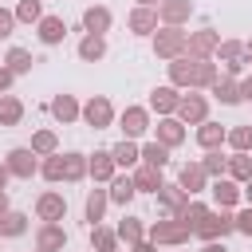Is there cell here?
Returning <instances> with one entry per match:
<instances>
[{
  "label": "cell",
  "mask_w": 252,
  "mask_h": 252,
  "mask_svg": "<svg viewBox=\"0 0 252 252\" xmlns=\"http://www.w3.org/2000/svg\"><path fill=\"white\" fill-rule=\"evenodd\" d=\"M189 236H193V232H189L177 217H161V220H154V224H150V232H146V240H150V244H158V248H181Z\"/></svg>",
  "instance_id": "1"
},
{
  "label": "cell",
  "mask_w": 252,
  "mask_h": 252,
  "mask_svg": "<svg viewBox=\"0 0 252 252\" xmlns=\"http://www.w3.org/2000/svg\"><path fill=\"white\" fill-rule=\"evenodd\" d=\"M228 232H236V220L228 209H209L201 217V224L193 228V236H201V240H224Z\"/></svg>",
  "instance_id": "2"
},
{
  "label": "cell",
  "mask_w": 252,
  "mask_h": 252,
  "mask_svg": "<svg viewBox=\"0 0 252 252\" xmlns=\"http://www.w3.org/2000/svg\"><path fill=\"white\" fill-rule=\"evenodd\" d=\"M185 39H189V32H181V28H158L154 32V55L158 59H177V55H185Z\"/></svg>",
  "instance_id": "3"
},
{
  "label": "cell",
  "mask_w": 252,
  "mask_h": 252,
  "mask_svg": "<svg viewBox=\"0 0 252 252\" xmlns=\"http://www.w3.org/2000/svg\"><path fill=\"white\" fill-rule=\"evenodd\" d=\"M79 118H83L87 126H94V130H106V126L114 122V106H110V98H106V94H94V98H87V102H83Z\"/></svg>",
  "instance_id": "4"
},
{
  "label": "cell",
  "mask_w": 252,
  "mask_h": 252,
  "mask_svg": "<svg viewBox=\"0 0 252 252\" xmlns=\"http://www.w3.org/2000/svg\"><path fill=\"white\" fill-rule=\"evenodd\" d=\"M185 126H201L205 118H209V98L205 94H197V91H189V94H181V102H177V110H173Z\"/></svg>",
  "instance_id": "5"
},
{
  "label": "cell",
  "mask_w": 252,
  "mask_h": 252,
  "mask_svg": "<svg viewBox=\"0 0 252 252\" xmlns=\"http://www.w3.org/2000/svg\"><path fill=\"white\" fill-rule=\"evenodd\" d=\"M4 165H8V173H12V177H20V181H32V177L39 173V161H35V154H32L28 146H16V150H8Z\"/></svg>",
  "instance_id": "6"
},
{
  "label": "cell",
  "mask_w": 252,
  "mask_h": 252,
  "mask_svg": "<svg viewBox=\"0 0 252 252\" xmlns=\"http://www.w3.org/2000/svg\"><path fill=\"white\" fill-rule=\"evenodd\" d=\"M217 47H220V35H217L213 28L189 32V39H185V55H193V59H213Z\"/></svg>",
  "instance_id": "7"
},
{
  "label": "cell",
  "mask_w": 252,
  "mask_h": 252,
  "mask_svg": "<svg viewBox=\"0 0 252 252\" xmlns=\"http://www.w3.org/2000/svg\"><path fill=\"white\" fill-rule=\"evenodd\" d=\"M154 142H161V146L177 150V146L185 142V122H181L177 114H165V118H158V126H154Z\"/></svg>",
  "instance_id": "8"
},
{
  "label": "cell",
  "mask_w": 252,
  "mask_h": 252,
  "mask_svg": "<svg viewBox=\"0 0 252 252\" xmlns=\"http://www.w3.org/2000/svg\"><path fill=\"white\" fill-rule=\"evenodd\" d=\"M217 55H220V63H224V75H232V79H236L240 67H248V51H244L240 39H220Z\"/></svg>",
  "instance_id": "9"
},
{
  "label": "cell",
  "mask_w": 252,
  "mask_h": 252,
  "mask_svg": "<svg viewBox=\"0 0 252 252\" xmlns=\"http://www.w3.org/2000/svg\"><path fill=\"white\" fill-rule=\"evenodd\" d=\"M193 75H197V59H193V55H177V59H169V87H177V91H193Z\"/></svg>",
  "instance_id": "10"
},
{
  "label": "cell",
  "mask_w": 252,
  "mask_h": 252,
  "mask_svg": "<svg viewBox=\"0 0 252 252\" xmlns=\"http://www.w3.org/2000/svg\"><path fill=\"white\" fill-rule=\"evenodd\" d=\"M118 122H122V138H142L146 130H150V110L146 106H126L122 114H118Z\"/></svg>",
  "instance_id": "11"
},
{
  "label": "cell",
  "mask_w": 252,
  "mask_h": 252,
  "mask_svg": "<svg viewBox=\"0 0 252 252\" xmlns=\"http://www.w3.org/2000/svg\"><path fill=\"white\" fill-rule=\"evenodd\" d=\"M177 185H181L189 197H197V193L209 189V173L201 169V161H185V165L177 169Z\"/></svg>",
  "instance_id": "12"
},
{
  "label": "cell",
  "mask_w": 252,
  "mask_h": 252,
  "mask_svg": "<svg viewBox=\"0 0 252 252\" xmlns=\"http://www.w3.org/2000/svg\"><path fill=\"white\" fill-rule=\"evenodd\" d=\"M35 217H39V220H63V217H67V197L55 193V189L39 193V197H35Z\"/></svg>",
  "instance_id": "13"
},
{
  "label": "cell",
  "mask_w": 252,
  "mask_h": 252,
  "mask_svg": "<svg viewBox=\"0 0 252 252\" xmlns=\"http://www.w3.org/2000/svg\"><path fill=\"white\" fill-rule=\"evenodd\" d=\"M35 248H39V252H63V248H67L63 224H59V220H43L39 232H35Z\"/></svg>",
  "instance_id": "14"
},
{
  "label": "cell",
  "mask_w": 252,
  "mask_h": 252,
  "mask_svg": "<svg viewBox=\"0 0 252 252\" xmlns=\"http://www.w3.org/2000/svg\"><path fill=\"white\" fill-rule=\"evenodd\" d=\"M189 16H193V0H161L158 4V24H165V28H181Z\"/></svg>",
  "instance_id": "15"
},
{
  "label": "cell",
  "mask_w": 252,
  "mask_h": 252,
  "mask_svg": "<svg viewBox=\"0 0 252 252\" xmlns=\"http://www.w3.org/2000/svg\"><path fill=\"white\" fill-rule=\"evenodd\" d=\"M114 173H118V165H114L110 150H94V154L87 158V177H94V185H106Z\"/></svg>",
  "instance_id": "16"
},
{
  "label": "cell",
  "mask_w": 252,
  "mask_h": 252,
  "mask_svg": "<svg viewBox=\"0 0 252 252\" xmlns=\"http://www.w3.org/2000/svg\"><path fill=\"white\" fill-rule=\"evenodd\" d=\"M154 197H158V205H161V217H177V213H181V205L189 201V193H185L177 181H165Z\"/></svg>",
  "instance_id": "17"
},
{
  "label": "cell",
  "mask_w": 252,
  "mask_h": 252,
  "mask_svg": "<svg viewBox=\"0 0 252 252\" xmlns=\"http://www.w3.org/2000/svg\"><path fill=\"white\" fill-rule=\"evenodd\" d=\"M35 32H39V43H43V47H59V43L67 39V24H63V16H39Z\"/></svg>",
  "instance_id": "18"
},
{
  "label": "cell",
  "mask_w": 252,
  "mask_h": 252,
  "mask_svg": "<svg viewBox=\"0 0 252 252\" xmlns=\"http://www.w3.org/2000/svg\"><path fill=\"white\" fill-rule=\"evenodd\" d=\"M126 28H130L134 35H154V32H158V8H142V4H134V12L126 16Z\"/></svg>",
  "instance_id": "19"
},
{
  "label": "cell",
  "mask_w": 252,
  "mask_h": 252,
  "mask_svg": "<svg viewBox=\"0 0 252 252\" xmlns=\"http://www.w3.org/2000/svg\"><path fill=\"white\" fill-rule=\"evenodd\" d=\"M177 102H181V91H177V87H169V83L150 91V110H158V118L173 114V110H177Z\"/></svg>",
  "instance_id": "20"
},
{
  "label": "cell",
  "mask_w": 252,
  "mask_h": 252,
  "mask_svg": "<svg viewBox=\"0 0 252 252\" xmlns=\"http://www.w3.org/2000/svg\"><path fill=\"white\" fill-rule=\"evenodd\" d=\"M130 177H134V189H138V193H158V189L165 185L161 169H158V165H146V161H138Z\"/></svg>",
  "instance_id": "21"
},
{
  "label": "cell",
  "mask_w": 252,
  "mask_h": 252,
  "mask_svg": "<svg viewBox=\"0 0 252 252\" xmlns=\"http://www.w3.org/2000/svg\"><path fill=\"white\" fill-rule=\"evenodd\" d=\"M209 193H213L217 209H232V205L240 201V185H236L232 177H213V181H209Z\"/></svg>",
  "instance_id": "22"
},
{
  "label": "cell",
  "mask_w": 252,
  "mask_h": 252,
  "mask_svg": "<svg viewBox=\"0 0 252 252\" xmlns=\"http://www.w3.org/2000/svg\"><path fill=\"white\" fill-rule=\"evenodd\" d=\"M110 24H114V16H110V8H102V4H91V8L83 12V32H91V35H106Z\"/></svg>",
  "instance_id": "23"
},
{
  "label": "cell",
  "mask_w": 252,
  "mask_h": 252,
  "mask_svg": "<svg viewBox=\"0 0 252 252\" xmlns=\"http://www.w3.org/2000/svg\"><path fill=\"white\" fill-rule=\"evenodd\" d=\"M134 193H138V189H134V177H130V173H114V177L106 181V197H110L114 205H130Z\"/></svg>",
  "instance_id": "24"
},
{
  "label": "cell",
  "mask_w": 252,
  "mask_h": 252,
  "mask_svg": "<svg viewBox=\"0 0 252 252\" xmlns=\"http://www.w3.org/2000/svg\"><path fill=\"white\" fill-rule=\"evenodd\" d=\"M224 134H228V130H224L220 122L205 118V122L197 126V146H201V150H220V146H224Z\"/></svg>",
  "instance_id": "25"
},
{
  "label": "cell",
  "mask_w": 252,
  "mask_h": 252,
  "mask_svg": "<svg viewBox=\"0 0 252 252\" xmlns=\"http://www.w3.org/2000/svg\"><path fill=\"white\" fill-rule=\"evenodd\" d=\"M209 91H213V98H217L220 106H236V102H240V87H236V79H232V75H220Z\"/></svg>",
  "instance_id": "26"
},
{
  "label": "cell",
  "mask_w": 252,
  "mask_h": 252,
  "mask_svg": "<svg viewBox=\"0 0 252 252\" xmlns=\"http://www.w3.org/2000/svg\"><path fill=\"white\" fill-rule=\"evenodd\" d=\"M110 158H114V165L118 169H134L142 158H138V142L134 138H122L118 146H110Z\"/></svg>",
  "instance_id": "27"
},
{
  "label": "cell",
  "mask_w": 252,
  "mask_h": 252,
  "mask_svg": "<svg viewBox=\"0 0 252 252\" xmlns=\"http://www.w3.org/2000/svg\"><path fill=\"white\" fill-rule=\"evenodd\" d=\"M79 110H83V106H79V98H75V94H55V98H51V114H55L63 126H67V122H75V118H79Z\"/></svg>",
  "instance_id": "28"
},
{
  "label": "cell",
  "mask_w": 252,
  "mask_h": 252,
  "mask_svg": "<svg viewBox=\"0 0 252 252\" xmlns=\"http://www.w3.org/2000/svg\"><path fill=\"white\" fill-rule=\"evenodd\" d=\"M102 55H106V39H102V35H91V32H87V35L79 39V59H83V63H98Z\"/></svg>",
  "instance_id": "29"
},
{
  "label": "cell",
  "mask_w": 252,
  "mask_h": 252,
  "mask_svg": "<svg viewBox=\"0 0 252 252\" xmlns=\"http://www.w3.org/2000/svg\"><path fill=\"white\" fill-rule=\"evenodd\" d=\"M114 232H118V240H122L126 248H134L138 240H146V228H142V220H138V217H122Z\"/></svg>",
  "instance_id": "30"
},
{
  "label": "cell",
  "mask_w": 252,
  "mask_h": 252,
  "mask_svg": "<svg viewBox=\"0 0 252 252\" xmlns=\"http://www.w3.org/2000/svg\"><path fill=\"white\" fill-rule=\"evenodd\" d=\"M91 248H94V252H114V248H118V232L106 228L102 220L91 224Z\"/></svg>",
  "instance_id": "31"
},
{
  "label": "cell",
  "mask_w": 252,
  "mask_h": 252,
  "mask_svg": "<svg viewBox=\"0 0 252 252\" xmlns=\"http://www.w3.org/2000/svg\"><path fill=\"white\" fill-rule=\"evenodd\" d=\"M224 177H232L236 185H244L252 177V154H232L228 165H224Z\"/></svg>",
  "instance_id": "32"
},
{
  "label": "cell",
  "mask_w": 252,
  "mask_h": 252,
  "mask_svg": "<svg viewBox=\"0 0 252 252\" xmlns=\"http://www.w3.org/2000/svg\"><path fill=\"white\" fill-rule=\"evenodd\" d=\"M32 63H35V59H32V51H28V47H8V55H4V67H8L12 75H28V71H32Z\"/></svg>",
  "instance_id": "33"
},
{
  "label": "cell",
  "mask_w": 252,
  "mask_h": 252,
  "mask_svg": "<svg viewBox=\"0 0 252 252\" xmlns=\"http://www.w3.org/2000/svg\"><path fill=\"white\" fill-rule=\"evenodd\" d=\"M35 158H47V154H59V138H55V130H35L32 134V146H28Z\"/></svg>",
  "instance_id": "34"
},
{
  "label": "cell",
  "mask_w": 252,
  "mask_h": 252,
  "mask_svg": "<svg viewBox=\"0 0 252 252\" xmlns=\"http://www.w3.org/2000/svg\"><path fill=\"white\" fill-rule=\"evenodd\" d=\"M138 158H142L146 165L165 169V165H169V146H161V142H146V146H138Z\"/></svg>",
  "instance_id": "35"
},
{
  "label": "cell",
  "mask_w": 252,
  "mask_h": 252,
  "mask_svg": "<svg viewBox=\"0 0 252 252\" xmlns=\"http://www.w3.org/2000/svg\"><path fill=\"white\" fill-rule=\"evenodd\" d=\"M106 205H110V197H106V189H94V193H87V205H83V213H87V220H91V224H98V220L106 217Z\"/></svg>",
  "instance_id": "36"
},
{
  "label": "cell",
  "mask_w": 252,
  "mask_h": 252,
  "mask_svg": "<svg viewBox=\"0 0 252 252\" xmlns=\"http://www.w3.org/2000/svg\"><path fill=\"white\" fill-rule=\"evenodd\" d=\"M24 118V102L16 94H0V126H20Z\"/></svg>",
  "instance_id": "37"
},
{
  "label": "cell",
  "mask_w": 252,
  "mask_h": 252,
  "mask_svg": "<svg viewBox=\"0 0 252 252\" xmlns=\"http://www.w3.org/2000/svg\"><path fill=\"white\" fill-rule=\"evenodd\" d=\"M87 177V154H63V181H83Z\"/></svg>",
  "instance_id": "38"
},
{
  "label": "cell",
  "mask_w": 252,
  "mask_h": 252,
  "mask_svg": "<svg viewBox=\"0 0 252 252\" xmlns=\"http://www.w3.org/2000/svg\"><path fill=\"white\" fill-rule=\"evenodd\" d=\"M205 213H209V205H201L197 197H189V201L181 205V213H177V220H181V224H185V228L193 232V228L201 224V217H205Z\"/></svg>",
  "instance_id": "39"
},
{
  "label": "cell",
  "mask_w": 252,
  "mask_h": 252,
  "mask_svg": "<svg viewBox=\"0 0 252 252\" xmlns=\"http://www.w3.org/2000/svg\"><path fill=\"white\" fill-rule=\"evenodd\" d=\"M0 232H4V236H24V232H28V217H24L20 209H8V213L0 217Z\"/></svg>",
  "instance_id": "40"
},
{
  "label": "cell",
  "mask_w": 252,
  "mask_h": 252,
  "mask_svg": "<svg viewBox=\"0 0 252 252\" xmlns=\"http://www.w3.org/2000/svg\"><path fill=\"white\" fill-rule=\"evenodd\" d=\"M224 146H232L236 154H248L252 150V126H232L224 134Z\"/></svg>",
  "instance_id": "41"
},
{
  "label": "cell",
  "mask_w": 252,
  "mask_h": 252,
  "mask_svg": "<svg viewBox=\"0 0 252 252\" xmlns=\"http://www.w3.org/2000/svg\"><path fill=\"white\" fill-rule=\"evenodd\" d=\"M43 16V0H20L16 4V24H39Z\"/></svg>",
  "instance_id": "42"
},
{
  "label": "cell",
  "mask_w": 252,
  "mask_h": 252,
  "mask_svg": "<svg viewBox=\"0 0 252 252\" xmlns=\"http://www.w3.org/2000/svg\"><path fill=\"white\" fill-rule=\"evenodd\" d=\"M224 165H228V158H220V150H205L201 169L209 173V181H213V177H224Z\"/></svg>",
  "instance_id": "43"
},
{
  "label": "cell",
  "mask_w": 252,
  "mask_h": 252,
  "mask_svg": "<svg viewBox=\"0 0 252 252\" xmlns=\"http://www.w3.org/2000/svg\"><path fill=\"white\" fill-rule=\"evenodd\" d=\"M39 173H43L47 181H63V154H47L43 165H39Z\"/></svg>",
  "instance_id": "44"
},
{
  "label": "cell",
  "mask_w": 252,
  "mask_h": 252,
  "mask_svg": "<svg viewBox=\"0 0 252 252\" xmlns=\"http://www.w3.org/2000/svg\"><path fill=\"white\" fill-rule=\"evenodd\" d=\"M12 28H16V12H8V8L0 4V39H8Z\"/></svg>",
  "instance_id": "45"
},
{
  "label": "cell",
  "mask_w": 252,
  "mask_h": 252,
  "mask_svg": "<svg viewBox=\"0 0 252 252\" xmlns=\"http://www.w3.org/2000/svg\"><path fill=\"white\" fill-rule=\"evenodd\" d=\"M232 220H236V232H244V236H252V205H248V209H240V213H236Z\"/></svg>",
  "instance_id": "46"
},
{
  "label": "cell",
  "mask_w": 252,
  "mask_h": 252,
  "mask_svg": "<svg viewBox=\"0 0 252 252\" xmlns=\"http://www.w3.org/2000/svg\"><path fill=\"white\" fill-rule=\"evenodd\" d=\"M12 83H16V75H12V71L0 63V94H8V91H12Z\"/></svg>",
  "instance_id": "47"
},
{
  "label": "cell",
  "mask_w": 252,
  "mask_h": 252,
  "mask_svg": "<svg viewBox=\"0 0 252 252\" xmlns=\"http://www.w3.org/2000/svg\"><path fill=\"white\" fill-rule=\"evenodd\" d=\"M236 87H240V102H252V79H240Z\"/></svg>",
  "instance_id": "48"
},
{
  "label": "cell",
  "mask_w": 252,
  "mask_h": 252,
  "mask_svg": "<svg viewBox=\"0 0 252 252\" xmlns=\"http://www.w3.org/2000/svg\"><path fill=\"white\" fill-rule=\"evenodd\" d=\"M201 252H228V248H224V240H205Z\"/></svg>",
  "instance_id": "49"
},
{
  "label": "cell",
  "mask_w": 252,
  "mask_h": 252,
  "mask_svg": "<svg viewBox=\"0 0 252 252\" xmlns=\"http://www.w3.org/2000/svg\"><path fill=\"white\" fill-rule=\"evenodd\" d=\"M130 252H158V244H150V240H138Z\"/></svg>",
  "instance_id": "50"
},
{
  "label": "cell",
  "mask_w": 252,
  "mask_h": 252,
  "mask_svg": "<svg viewBox=\"0 0 252 252\" xmlns=\"http://www.w3.org/2000/svg\"><path fill=\"white\" fill-rule=\"evenodd\" d=\"M240 197H244V201H248V205H252V177H248V181H244V185H240Z\"/></svg>",
  "instance_id": "51"
},
{
  "label": "cell",
  "mask_w": 252,
  "mask_h": 252,
  "mask_svg": "<svg viewBox=\"0 0 252 252\" xmlns=\"http://www.w3.org/2000/svg\"><path fill=\"white\" fill-rule=\"evenodd\" d=\"M8 177H12V173H8V165H0V189H8Z\"/></svg>",
  "instance_id": "52"
},
{
  "label": "cell",
  "mask_w": 252,
  "mask_h": 252,
  "mask_svg": "<svg viewBox=\"0 0 252 252\" xmlns=\"http://www.w3.org/2000/svg\"><path fill=\"white\" fill-rule=\"evenodd\" d=\"M4 213H8V193L0 189V217H4Z\"/></svg>",
  "instance_id": "53"
},
{
  "label": "cell",
  "mask_w": 252,
  "mask_h": 252,
  "mask_svg": "<svg viewBox=\"0 0 252 252\" xmlns=\"http://www.w3.org/2000/svg\"><path fill=\"white\" fill-rule=\"evenodd\" d=\"M134 4H142V8H158L161 0H134Z\"/></svg>",
  "instance_id": "54"
},
{
  "label": "cell",
  "mask_w": 252,
  "mask_h": 252,
  "mask_svg": "<svg viewBox=\"0 0 252 252\" xmlns=\"http://www.w3.org/2000/svg\"><path fill=\"white\" fill-rule=\"evenodd\" d=\"M244 51H248V55H252V39H248V43H244Z\"/></svg>",
  "instance_id": "55"
},
{
  "label": "cell",
  "mask_w": 252,
  "mask_h": 252,
  "mask_svg": "<svg viewBox=\"0 0 252 252\" xmlns=\"http://www.w3.org/2000/svg\"><path fill=\"white\" fill-rule=\"evenodd\" d=\"M248 67H252V55H248Z\"/></svg>",
  "instance_id": "56"
},
{
  "label": "cell",
  "mask_w": 252,
  "mask_h": 252,
  "mask_svg": "<svg viewBox=\"0 0 252 252\" xmlns=\"http://www.w3.org/2000/svg\"><path fill=\"white\" fill-rule=\"evenodd\" d=\"M114 252H118V248H114Z\"/></svg>",
  "instance_id": "57"
},
{
  "label": "cell",
  "mask_w": 252,
  "mask_h": 252,
  "mask_svg": "<svg viewBox=\"0 0 252 252\" xmlns=\"http://www.w3.org/2000/svg\"><path fill=\"white\" fill-rule=\"evenodd\" d=\"M0 236H4V232H0Z\"/></svg>",
  "instance_id": "58"
},
{
  "label": "cell",
  "mask_w": 252,
  "mask_h": 252,
  "mask_svg": "<svg viewBox=\"0 0 252 252\" xmlns=\"http://www.w3.org/2000/svg\"><path fill=\"white\" fill-rule=\"evenodd\" d=\"M35 252H39V248H35Z\"/></svg>",
  "instance_id": "59"
},
{
  "label": "cell",
  "mask_w": 252,
  "mask_h": 252,
  "mask_svg": "<svg viewBox=\"0 0 252 252\" xmlns=\"http://www.w3.org/2000/svg\"><path fill=\"white\" fill-rule=\"evenodd\" d=\"M0 4H4V0H0Z\"/></svg>",
  "instance_id": "60"
}]
</instances>
